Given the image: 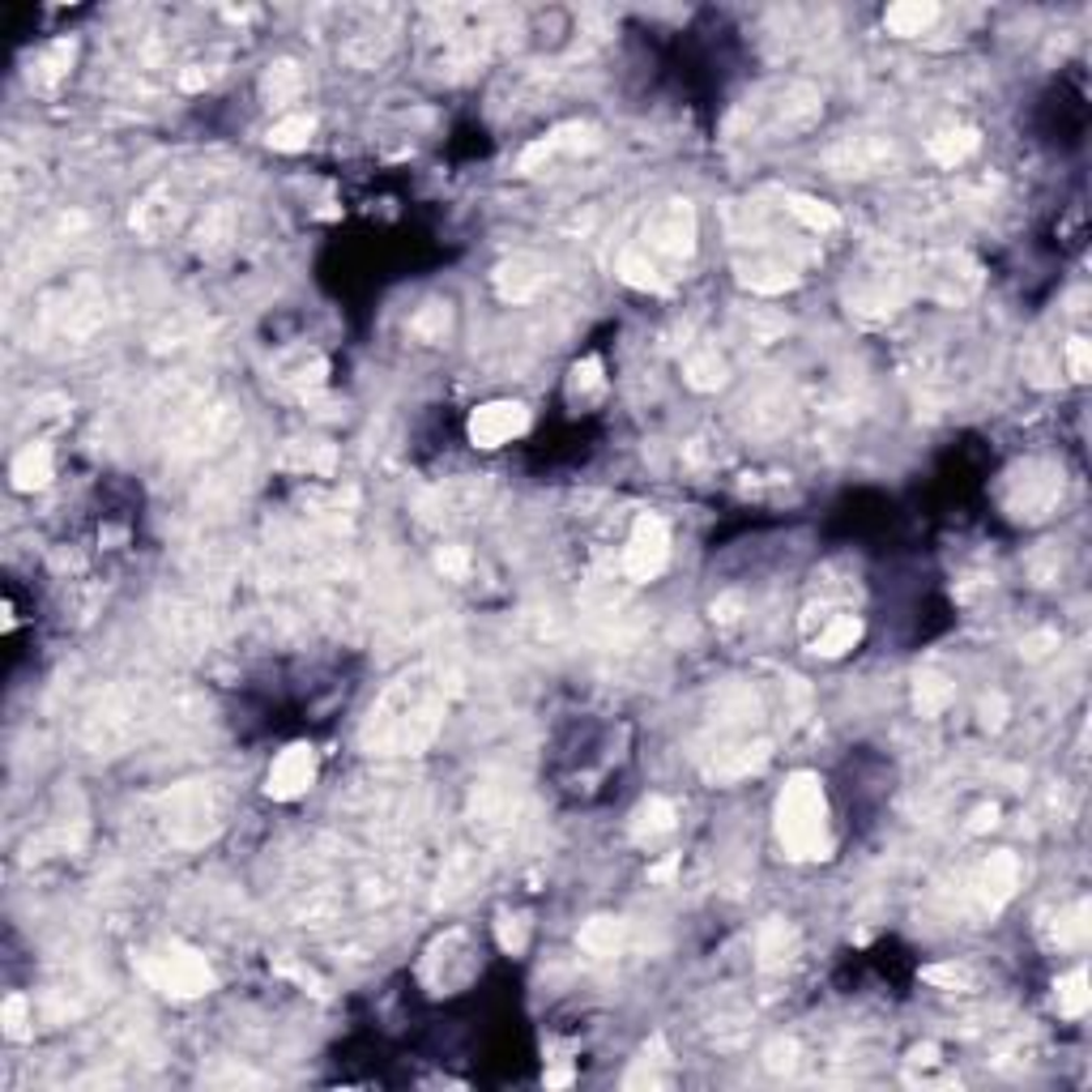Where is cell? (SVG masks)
Masks as SVG:
<instances>
[{"label":"cell","instance_id":"obj_1","mask_svg":"<svg viewBox=\"0 0 1092 1092\" xmlns=\"http://www.w3.org/2000/svg\"><path fill=\"white\" fill-rule=\"evenodd\" d=\"M436 730H440V688L427 674H415L380 696L363 739H368V747H384V751H419Z\"/></svg>","mask_w":1092,"mask_h":1092},{"label":"cell","instance_id":"obj_2","mask_svg":"<svg viewBox=\"0 0 1092 1092\" xmlns=\"http://www.w3.org/2000/svg\"><path fill=\"white\" fill-rule=\"evenodd\" d=\"M777 837L790 858H819L828 849V802L811 772H794L777 798Z\"/></svg>","mask_w":1092,"mask_h":1092},{"label":"cell","instance_id":"obj_3","mask_svg":"<svg viewBox=\"0 0 1092 1092\" xmlns=\"http://www.w3.org/2000/svg\"><path fill=\"white\" fill-rule=\"evenodd\" d=\"M142 973H146V982H150L154 990H163V994H171V998H197V994H205V990L214 986V973H209V965H205V955L184 951V947H171V951H163V955H150Z\"/></svg>","mask_w":1092,"mask_h":1092},{"label":"cell","instance_id":"obj_4","mask_svg":"<svg viewBox=\"0 0 1092 1092\" xmlns=\"http://www.w3.org/2000/svg\"><path fill=\"white\" fill-rule=\"evenodd\" d=\"M666 560H670V529H666L662 517L645 513L641 521L631 525L627 551H623V568H627L631 580H653V576H662Z\"/></svg>","mask_w":1092,"mask_h":1092},{"label":"cell","instance_id":"obj_5","mask_svg":"<svg viewBox=\"0 0 1092 1092\" xmlns=\"http://www.w3.org/2000/svg\"><path fill=\"white\" fill-rule=\"evenodd\" d=\"M529 427V409L521 401H487L470 415V440L478 448H499Z\"/></svg>","mask_w":1092,"mask_h":1092},{"label":"cell","instance_id":"obj_6","mask_svg":"<svg viewBox=\"0 0 1092 1092\" xmlns=\"http://www.w3.org/2000/svg\"><path fill=\"white\" fill-rule=\"evenodd\" d=\"M312 781H316V751H312L307 743H295V747H287L278 760L269 764L265 794L278 798V802H291V798H299Z\"/></svg>","mask_w":1092,"mask_h":1092},{"label":"cell","instance_id":"obj_7","mask_svg":"<svg viewBox=\"0 0 1092 1092\" xmlns=\"http://www.w3.org/2000/svg\"><path fill=\"white\" fill-rule=\"evenodd\" d=\"M692 235H696V222H692V209L688 201H670L653 222H649V248L653 252H666V256H682L692 252Z\"/></svg>","mask_w":1092,"mask_h":1092},{"label":"cell","instance_id":"obj_8","mask_svg":"<svg viewBox=\"0 0 1092 1092\" xmlns=\"http://www.w3.org/2000/svg\"><path fill=\"white\" fill-rule=\"evenodd\" d=\"M1016 884H1020V862H1016L1012 853H994V858L986 862V867H982V879H977L986 904H1003V900H1012Z\"/></svg>","mask_w":1092,"mask_h":1092},{"label":"cell","instance_id":"obj_9","mask_svg":"<svg viewBox=\"0 0 1092 1092\" xmlns=\"http://www.w3.org/2000/svg\"><path fill=\"white\" fill-rule=\"evenodd\" d=\"M14 487L18 491H34V487H48L52 478V448L48 444H26L18 457H14Z\"/></svg>","mask_w":1092,"mask_h":1092},{"label":"cell","instance_id":"obj_10","mask_svg":"<svg viewBox=\"0 0 1092 1092\" xmlns=\"http://www.w3.org/2000/svg\"><path fill=\"white\" fill-rule=\"evenodd\" d=\"M538 287H542V273L529 256H513L504 269H499V295L513 299V303H525Z\"/></svg>","mask_w":1092,"mask_h":1092},{"label":"cell","instance_id":"obj_11","mask_svg":"<svg viewBox=\"0 0 1092 1092\" xmlns=\"http://www.w3.org/2000/svg\"><path fill=\"white\" fill-rule=\"evenodd\" d=\"M935 18H939V9L926 5V0H904V5H892V9L884 14V26H888L892 34H900V39H914V34H922Z\"/></svg>","mask_w":1092,"mask_h":1092},{"label":"cell","instance_id":"obj_12","mask_svg":"<svg viewBox=\"0 0 1092 1092\" xmlns=\"http://www.w3.org/2000/svg\"><path fill=\"white\" fill-rule=\"evenodd\" d=\"M973 150H977V132L973 128H947V132L930 136V158L943 163V167L965 163Z\"/></svg>","mask_w":1092,"mask_h":1092},{"label":"cell","instance_id":"obj_13","mask_svg":"<svg viewBox=\"0 0 1092 1092\" xmlns=\"http://www.w3.org/2000/svg\"><path fill=\"white\" fill-rule=\"evenodd\" d=\"M858 641H862V619H853V615H841V619H833V623L824 627V636H819V641H815V653H824V657H841V653H849Z\"/></svg>","mask_w":1092,"mask_h":1092},{"label":"cell","instance_id":"obj_14","mask_svg":"<svg viewBox=\"0 0 1092 1092\" xmlns=\"http://www.w3.org/2000/svg\"><path fill=\"white\" fill-rule=\"evenodd\" d=\"M674 828V806L666 802V798H649V802H641V811H636V824H631V833L641 837V841H653V837H666Z\"/></svg>","mask_w":1092,"mask_h":1092},{"label":"cell","instance_id":"obj_15","mask_svg":"<svg viewBox=\"0 0 1092 1092\" xmlns=\"http://www.w3.org/2000/svg\"><path fill=\"white\" fill-rule=\"evenodd\" d=\"M303 90V77H299V69L291 65V60H282V65H273L269 73H265V99H269V107H287L295 95Z\"/></svg>","mask_w":1092,"mask_h":1092},{"label":"cell","instance_id":"obj_16","mask_svg":"<svg viewBox=\"0 0 1092 1092\" xmlns=\"http://www.w3.org/2000/svg\"><path fill=\"white\" fill-rule=\"evenodd\" d=\"M619 943H623V926H619L615 918H594V922L580 930V947H585L589 955H598V961H602V955H615Z\"/></svg>","mask_w":1092,"mask_h":1092},{"label":"cell","instance_id":"obj_17","mask_svg":"<svg viewBox=\"0 0 1092 1092\" xmlns=\"http://www.w3.org/2000/svg\"><path fill=\"white\" fill-rule=\"evenodd\" d=\"M307 136H312V116H287L269 128V146L282 154H295L307 146Z\"/></svg>","mask_w":1092,"mask_h":1092},{"label":"cell","instance_id":"obj_18","mask_svg":"<svg viewBox=\"0 0 1092 1092\" xmlns=\"http://www.w3.org/2000/svg\"><path fill=\"white\" fill-rule=\"evenodd\" d=\"M786 205H790V214H794L802 226H811V231H833V226L841 222L833 205L815 201V197H786Z\"/></svg>","mask_w":1092,"mask_h":1092},{"label":"cell","instance_id":"obj_19","mask_svg":"<svg viewBox=\"0 0 1092 1092\" xmlns=\"http://www.w3.org/2000/svg\"><path fill=\"white\" fill-rule=\"evenodd\" d=\"M1088 1003H1092L1088 973H1084V969H1071V973L1059 982V1012H1063V1016H1084Z\"/></svg>","mask_w":1092,"mask_h":1092},{"label":"cell","instance_id":"obj_20","mask_svg":"<svg viewBox=\"0 0 1092 1092\" xmlns=\"http://www.w3.org/2000/svg\"><path fill=\"white\" fill-rule=\"evenodd\" d=\"M688 376H692L696 389H717L725 380V363L717 354H700V358L688 363Z\"/></svg>","mask_w":1092,"mask_h":1092},{"label":"cell","instance_id":"obj_21","mask_svg":"<svg viewBox=\"0 0 1092 1092\" xmlns=\"http://www.w3.org/2000/svg\"><path fill=\"white\" fill-rule=\"evenodd\" d=\"M947 700H951V688H947L939 674H922V678H918V709H922V713H939Z\"/></svg>","mask_w":1092,"mask_h":1092},{"label":"cell","instance_id":"obj_22","mask_svg":"<svg viewBox=\"0 0 1092 1092\" xmlns=\"http://www.w3.org/2000/svg\"><path fill=\"white\" fill-rule=\"evenodd\" d=\"M585 389H602V363H598V358L576 363V372H572V393H585Z\"/></svg>","mask_w":1092,"mask_h":1092},{"label":"cell","instance_id":"obj_23","mask_svg":"<svg viewBox=\"0 0 1092 1092\" xmlns=\"http://www.w3.org/2000/svg\"><path fill=\"white\" fill-rule=\"evenodd\" d=\"M5 1033L14 1037V1041H22L30 1028H26V998L22 994H14L9 1003H5Z\"/></svg>","mask_w":1092,"mask_h":1092},{"label":"cell","instance_id":"obj_24","mask_svg":"<svg viewBox=\"0 0 1092 1092\" xmlns=\"http://www.w3.org/2000/svg\"><path fill=\"white\" fill-rule=\"evenodd\" d=\"M499 943H504V951H521L525 947V922L521 918H504V922H499Z\"/></svg>","mask_w":1092,"mask_h":1092},{"label":"cell","instance_id":"obj_25","mask_svg":"<svg viewBox=\"0 0 1092 1092\" xmlns=\"http://www.w3.org/2000/svg\"><path fill=\"white\" fill-rule=\"evenodd\" d=\"M1067 354H1071V376L1084 380V376H1088V342H1084V338H1071Z\"/></svg>","mask_w":1092,"mask_h":1092},{"label":"cell","instance_id":"obj_26","mask_svg":"<svg viewBox=\"0 0 1092 1092\" xmlns=\"http://www.w3.org/2000/svg\"><path fill=\"white\" fill-rule=\"evenodd\" d=\"M994 815H998L994 806H982V811L973 815V824H969V833H986V828H994Z\"/></svg>","mask_w":1092,"mask_h":1092},{"label":"cell","instance_id":"obj_27","mask_svg":"<svg viewBox=\"0 0 1092 1092\" xmlns=\"http://www.w3.org/2000/svg\"><path fill=\"white\" fill-rule=\"evenodd\" d=\"M546 1084H551V1088H560V1084H572V1071H551V1075H546Z\"/></svg>","mask_w":1092,"mask_h":1092}]
</instances>
